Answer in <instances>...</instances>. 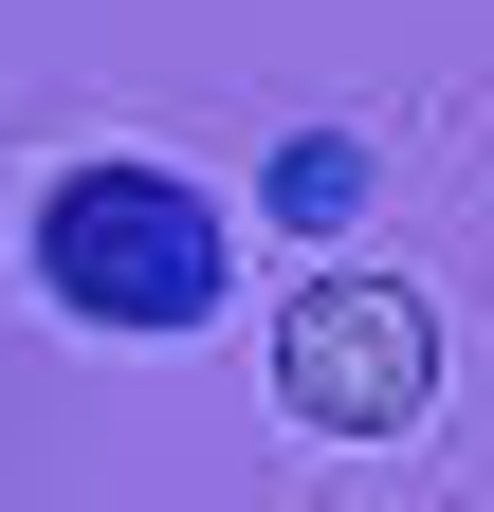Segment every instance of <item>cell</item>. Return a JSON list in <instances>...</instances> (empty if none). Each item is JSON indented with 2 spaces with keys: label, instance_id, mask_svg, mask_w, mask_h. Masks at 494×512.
I'll use <instances>...</instances> for the list:
<instances>
[{
  "label": "cell",
  "instance_id": "6da1fadb",
  "mask_svg": "<svg viewBox=\"0 0 494 512\" xmlns=\"http://www.w3.org/2000/svg\"><path fill=\"white\" fill-rule=\"evenodd\" d=\"M238 275V202L183 165H129L92 147L74 183H37V293L74 311V330H202Z\"/></svg>",
  "mask_w": 494,
  "mask_h": 512
},
{
  "label": "cell",
  "instance_id": "7a4b0ae2",
  "mask_svg": "<svg viewBox=\"0 0 494 512\" xmlns=\"http://www.w3.org/2000/svg\"><path fill=\"white\" fill-rule=\"evenodd\" d=\"M275 403L312 421V439H403L421 403H440V311H421L403 275H330L275 311Z\"/></svg>",
  "mask_w": 494,
  "mask_h": 512
},
{
  "label": "cell",
  "instance_id": "3957f363",
  "mask_svg": "<svg viewBox=\"0 0 494 512\" xmlns=\"http://www.w3.org/2000/svg\"><path fill=\"white\" fill-rule=\"evenodd\" d=\"M366 183H385V147H366V128H293V147H275V183H257V202H275L293 238H348V202H366Z\"/></svg>",
  "mask_w": 494,
  "mask_h": 512
}]
</instances>
